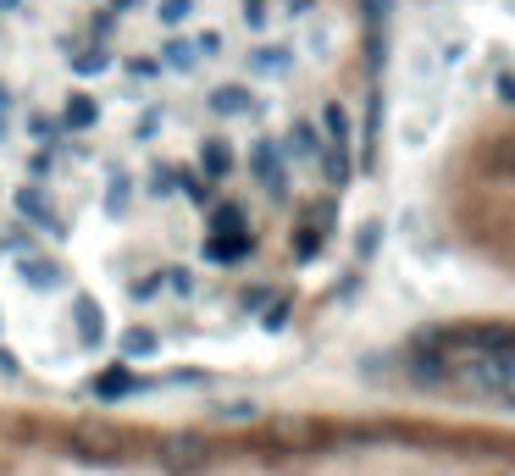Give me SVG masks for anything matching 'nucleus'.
<instances>
[{
	"label": "nucleus",
	"instance_id": "nucleus-33",
	"mask_svg": "<svg viewBox=\"0 0 515 476\" xmlns=\"http://www.w3.org/2000/svg\"><path fill=\"white\" fill-rule=\"evenodd\" d=\"M156 128H161V111H144V122H139V139H150Z\"/></svg>",
	"mask_w": 515,
	"mask_h": 476
},
{
	"label": "nucleus",
	"instance_id": "nucleus-15",
	"mask_svg": "<svg viewBox=\"0 0 515 476\" xmlns=\"http://www.w3.org/2000/svg\"><path fill=\"white\" fill-rule=\"evenodd\" d=\"M211 233H244V205H216V216H211Z\"/></svg>",
	"mask_w": 515,
	"mask_h": 476
},
{
	"label": "nucleus",
	"instance_id": "nucleus-5",
	"mask_svg": "<svg viewBox=\"0 0 515 476\" xmlns=\"http://www.w3.org/2000/svg\"><path fill=\"white\" fill-rule=\"evenodd\" d=\"M205 106H211L216 117H250V111H255V100H250V89L222 84V89H211V100H205Z\"/></svg>",
	"mask_w": 515,
	"mask_h": 476
},
{
	"label": "nucleus",
	"instance_id": "nucleus-20",
	"mask_svg": "<svg viewBox=\"0 0 515 476\" xmlns=\"http://www.w3.org/2000/svg\"><path fill=\"white\" fill-rule=\"evenodd\" d=\"M172 189H178V172H167V167L150 172V194H156V200H167Z\"/></svg>",
	"mask_w": 515,
	"mask_h": 476
},
{
	"label": "nucleus",
	"instance_id": "nucleus-26",
	"mask_svg": "<svg viewBox=\"0 0 515 476\" xmlns=\"http://www.w3.org/2000/svg\"><path fill=\"white\" fill-rule=\"evenodd\" d=\"M288 150H294V155H316V133H311V128H294V139H288Z\"/></svg>",
	"mask_w": 515,
	"mask_h": 476
},
{
	"label": "nucleus",
	"instance_id": "nucleus-8",
	"mask_svg": "<svg viewBox=\"0 0 515 476\" xmlns=\"http://www.w3.org/2000/svg\"><path fill=\"white\" fill-rule=\"evenodd\" d=\"M72 316H78V338H84V349H100V305H95V299L78 294Z\"/></svg>",
	"mask_w": 515,
	"mask_h": 476
},
{
	"label": "nucleus",
	"instance_id": "nucleus-18",
	"mask_svg": "<svg viewBox=\"0 0 515 476\" xmlns=\"http://www.w3.org/2000/svg\"><path fill=\"white\" fill-rule=\"evenodd\" d=\"M23 283H34V288H56L61 277H56V266H50V261H23Z\"/></svg>",
	"mask_w": 515,
	"mask_h": 476
},
{
	"label": "nucleus",
	"instance_id": "nucleus-10",
	"mask_svg": "<svg viewBox=\"0 0 515 476\" xmlns=\"http://www.w3.org/2000/svg\"><path fill=\"white\" fill-rule=\"evenodd\" d=\"M250 161H255V172H261V183H266V189H272L277 200H283V172H277V150H272V144H255V150H250Z\"/></svg>",
	"mask_w": 515,
	"mask_h": 476
},
{
	"label": "nucleus",
	"instance_id": "nucleus-35",
	"mask_svg": "<svg viewBox=\"0 0 515 476\" xmlns=\"http://www.w3.org/2000/svg\"><path fill=\"white\" fill-rule=\"evenodd\" d=\"M12 6H17V0H0V12H12Z\"/></svg>",
	"mask_w": 515,
	"mask_h": 476
},
{
	"label": "nucleus",
	"instance_id": "nucleus-32",
	"mask_svg": "<svg viewBox=\"0 0 515 476\" xmlns=\"http://www.w3.org/2000/svg\"><path fill=\"white\" fill-rule=\"evenodd\" d=\"M128 72H133V78H156V72H161V61H133Z\"/></svg>",
	"mask_w": 515,
	"mask_h": 476
},
{
	"label": "nucleus",
	"instance_id": "nucleus-29",
	"mask_svg": "<svg viewBox=\"0 0 515 476\" xmlns=\"http://www.w3.org/2000/svg\"><path fill=\"white\" fill-rule=\"evenodd\" d=\"M239 6H244V23H250V28L266 23V6H261V0H239Z\"/></svg>",
	"mask_w": 515,
	"mask_h": 476
},
{
	"label": "nucleus",
	"instance_id": "nucleus-27",
	"mask_svg": "<svg viewBox=\"0 0 515 476\" xmlns=\"http://www.w3.org/2000/svg\"><path fill=\"white\" fill-rule=\"evenodd\" d=\"M122 205H128V183H122V178H111V189H106V211L117 216Z\"/></svg>",
	"mask_w": 515,
	"mask_h": 476
},
{
	"label": "nucleus",
	"instance_id": "nucleus-17",
	"mask_svg": "<svg viewBox=\"0 0 515 476\" xmlns=\"http://www.w3.org/2000/svg\"><path fill=\"white\" fill-rule=\"evenodd\" d=\"M322 122H327V139H333V144H349V117H344V106H338V100L322 111Z\"/></svg>",
	"mask_w": 515,
	"mask_h": 476
},
{
	"label": "nucleus",
	"instance_id": "nucleus-19",
	"mask_svg": "<svg viewBox=\"0 0 515 476\" xmlns=\"http://www.w3.org/2000/svg\"><path fill=\"white\" fill-rule=\"evenodd\" d=\"M211 416H216V421H255L261 410H255V399H233V405H216Z\"/></svg>",
	"mask_w": 515,
	"mask_h": 476
},
{
	"label": "nucleus",
	"instance_id": "nucleus-23",
	"mask_svg": "<svg viewBox=\"0 0 515 476\" xmlns=\"http://www.w3.org/2000/svg\"><path fill=\"white\" fill-rule=\"evenodd\" d=\"M288 310H294L288 299H272V310H266V333H283V327H288Z\"/></svg>",
	"mask_w": 515,
	"mask_h": 476
},
{
	"label": "nucleus",
	"instance_id": "nucleus-1",
	"mask_svg": "<svg viewBox=\"0 0 515 476\" xmlns=\"http://www.w3.org/2000/svg\"><path fill=\"white\" fill-rule=\"evenodd\" d=\"M460 382L477 393H488L493 405H510L515 382V349H493V355H471V366H460Z\"/></svg>",
	"mask_w": 515,
	"mask_h": 476
},
{
	"label": "nucleus",
	"instance_id": "nucleus-25",
	"mask_svg": "<svg viewBox=\"0 0 515 476\" xmlns=\"http://www.w3.org/2000/svg\"><path fill=\"white\" fill-rule=\"evenodd\" d=\"M194 56H222V34H216V28H205V34L194 39Z\"/></svg>",
	"mask_w": 515,
	"mask_h": 476
},
{
	"label": "nucleus",
	"instance_id": "nucleus-14",
	"mask_svg": "<svg viewBox=\"0 0 515 476\" xmlns=\"http://www.w3.org/2000/svg\"><path fill=\"white\" fill-rule=\"evenodd\" d=\"M111 67V50H78V56H72V72H78V78H95V72H106Z\"/></svg>",
	"mask_w": 515,
	"mask_h": 476
},
{
	"label": "nucleus",
	"instance_id": "nucleus-12",
	"mask_svg": "<svg viewBox=\"0 0 515 476\" xmlns=\"http://www.w3.org/2000/svg\"><path fill=\"white\" fill-rule=\"evenodd\" d=\"M61 117H67V128H95V122H100V106H95L89 95H72Z\"/></svg>",
	"mask_w": 515,
	"mask_h": 476
},
{
	"label": "nucleus",
	"instance_id": "nucleus-22",
	"mask_svg": "<svg viewBox=\"0 0 515 476\" xmlns=\"http://www.w3.org/2000/svg\"><path fill=\"white\" fill-rule=\"evenodd\" d=\"M250 67L255 72H277V67H288V50H261V56H250Z\"/></svg>",
	"mask_w": 515,
	"mask_h": 476
},
{
	"label": "nucleus",
	"instance_id": "nucleus-4",
	"mask_svg": "<svg viewBox=\"0 0 515 476\" xmlns=\"http://www.w3.org/2000/svg\"><path fill=\"white\" fill-rule=\"evenodd\" d=\"M144 388H150V382L133 377L128 366H111V371L95 377V399H106V405H117V399H128V393H144Z\"/></svg>",
	"mask_w": 515,
	"mask_h": 476
},
{
	"label": "nucleus",
	"instance_id": "nucleus-13",
	"mask_svg": "<svg viewBox=\"0 0 515 476\" xmlns=\"http://www.w3.org/2000/svg\"><path fill=\"white\" fill-rule=\"evenodd\" d=\"M410 377L416 382H449V366L438 355H410Z\"/></svg>",
	"mask_w": 515,
	"mask_h": 476
},
{
	"label": "nucleus",
	"instance_id": "nucleus-31",
	"mask_svg": "<svg viewBox=\"0 0 515 476\" xmlns=\"http://www.w3.org/2000/svg\"><path fill=\"white\" fill-rule=\"evenodd\" d=\"M316 244H322L316 233H300V244H294V250H300V261H311V255H316Z\"/></svg>",
	"mask_w": 515,
	"mask_h": 476
},
{
	"label": "nucleus",
	"instance_id": "nucleus-6",
	"mask_svg": "<svg viewBox=\"0 0 515 476\" xmlns=\"http://www.w3.org/2000/svg\"><path fill=\"white\" fill-rule=\"evenodd\" d=\"M255 244L250 233H211V244H205V261H244Z\"/></svg>",
	"mask_w": 515,
	"mask_h": 476
},
{
	"label": "nucleus",
	"instance_id": "nucleus-7",
	"mask_svg": "<svg viewBox=\"0 0 515 476\" xmlns=\"http://www.w3.org/2000/svg\"><path fill=\"white\" fill-rule=\"evenodd\" d=\"M17 211L34 216V222H39V227H50V233H61V222H56V211H50L45 189H17Z\"/></svg>",
	"mask_w": 515,
	"mask_h": 476
},
{
	"label": "nucleus",
	"instance_id": "nucleus-28",
	"mask_svg": "<svg viewBox=\"0 0 515 476\" xmlns=\"http://www.w3.org/2000/svg\"><path fill=\"white\" fill-rule=\"evenodd\" d=\"M360 12H366V23H383L394 12V0H360Z\"/></svg>",
	"mask_w": 515,
	"mask_h": 476
},
{
	"label": "nucleus",
	"instance_id": "nucleus-30",
	"mask_svg": "<svg viewBox=\"0 0 515 476\" xmlns=\"http://www.w3.org/2000/svg\"><path fill=\"white\" fill-rule=\"evenodd\" d=\"M28 128H34V139H56V122H50V117H28Z\"/></svg>",
	"mask_w": 515,
	"mask_h": 476
},
{
	"label": "nucleus",
	"instance_id": "nucleus-34",
	"mask_svg": "<svg viewBox=\"0 0 515 476\" xmlns=\"http://www.w3.org/2000/svg\"><path fill=\"white\" fill-rule=\"evenodd\" d=\"M311 6H316V0H288V12H294V17H311Z\"/></svg>",
	"mask_w": 515,
	"mask_h": 476
},
{
	"label": "nucleus",
	"instance_id": "nucleus-11",
	"mask_svg": "<svg viewBox=\"0 0 515 476\" xmlns=\"http://www.w3.org/2000/svg\"><path fill=\"white\" fill-rule=\"evenodd\" d=\"M200 167L211 172V178H228V172H233V150L222 139H205L200 144Z\"/></svg>",
	"mask_w": 515,
	"mask_h": 476
},
{
	"label": "nucleus",
	"instance_id": "nucleus-2",
	"mask_svg": "<svg viewBox=\"0 0 515 476\" xmlns=\"http://www.w3.org/2000/svg\"><path fill=\"white\" fill-rule=\"evenodd\" d=\"M205 465H211V443H205L200 432H172V438L161 443V471L167 476H200Z\"/></svg>",
	"mask_w": 515,
	"mask_h": 476
},
{
	"label": "nucleus",
	"instance_id": "nucleus-9",
	"mask_svg": "<svg viewBox=\"0 0 515 476\" xmlns=\"http://www.w3.org/2000/svg\"><path fill=\"white\" fill-rule=\"evenodd\" d=\"M161 349V338L150 333V327H128V333L117 338V355H128V360H144V355H156Z\"/></svg>",
	"mask_w": 515,
	"mask_h": 476
},
{
	"label": "nucleus",
	"instance_id": "nucleus-16",
	"mask_svg": "<svg viewBox=\"0 0 515 476\" xmlns=\"http://www.w3.org/2000/svg\"><path fill=\"white\" fill-rule=\"evenodd\" d=\"M161 56H167V67H178V72H189L194 61H200V56H194V39H167Z\"/></svg>",
	"mask_w": 515,
	"mask_h": 476
},
{
	"label": "nucleus",
	"instance_id": "nucleus-24",
	"mask_svg": "<svg viewBox=\"0 0 515 476\" xmlns=\"http://www.w3.org/2000/svg\"><path fill=\"white\" fill-rule=\"evenodd\" d=\"M178 178H183V183H178V189H183V194H189V200H200V205H205V194H211V178H205V183H200V178H194V172H178Z\"/></svg>",
	"mask_w": 515,
	"mask_h": 476
},
{
	"label": "nucleus",
	"instance_id": "nucleus-3",
	"mask_svg": "<svg viewBox=\"0 0 515 476\" xmlns=\"http://www.w3.org/2000/svg\"><path fill=\"white\" fill-rule=\"evenodd\" d=\"M427 344H460L471 355H493V349H515V333L510 327H455V333H427Z\"/></svg>",
	"mask_w": 515,
	"mask_h": 476
},
{
	"label": "nucleus",
	"instance_id": "nucleus-21",
	"mask_svg": "<svg viewBox=\"0 0 515 476\" xmlns=\"http://www.w3.org/2000/svg\"><path fill=\"white\" fill-rule=\"evenodd\" d=\"M156 12H161V23H183V17L194 12V0H161Z\"/></svg>",
	"mask_w": 515,
	"mask_h": 476
}]
</instances>
